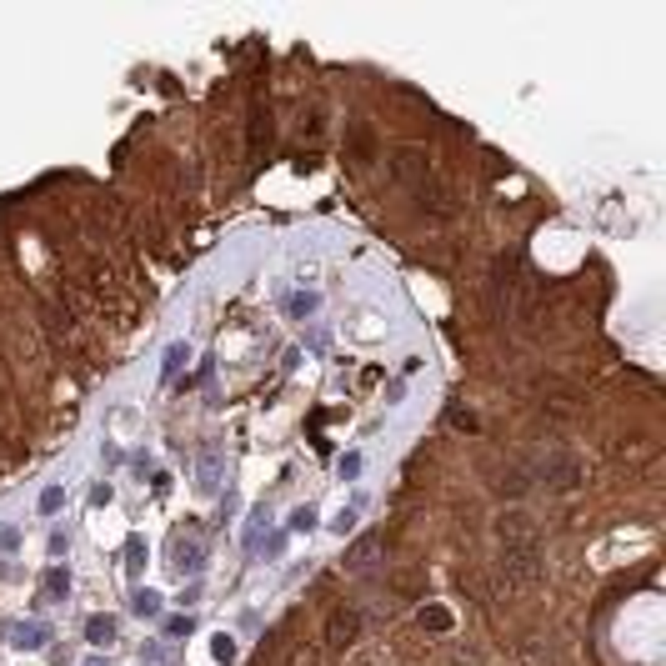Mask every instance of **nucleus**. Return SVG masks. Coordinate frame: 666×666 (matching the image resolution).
I'll return each instance as SVG.
<instances>
[{
  "instance_id": "10",
  "label": "nucleus",
  "mask_w": 666,
  "mask_h": 666,
  "mask_svg": "<svg viewBox=\"0 0 666 666\" xmlns=\"http://www.w3.org/2000/svg\"><path fill=\"white\" fill-rule=\"evenodd\" d=\"M261 145H271V116L255 111L251 116V156H261Z\"/></svg>"
},
{
  "instance_id": "18",
  "label": "nucleus",
  "mask_w": 666,
  "mask_h": 666,
  "mask_svg": "<svg viewBox=\"0 0 666 666\" xmlns=\"http://www.w3.org/2000/svg\"><path fill=\"white\" fill-rule=\"evenodd\" d=\"M210 651H216V661H235V641H231V636H216V641H210Z\"/></svg>"
},
{
  "instance_id": "22",
  "label": "nucleus",
  "mask_w": 666,
  "mask_h": 666,
  "mask_svg": "<svg viewBox=\"0 0 666 666\" xmlns=\"http://www.w3.org/2000/svg\"><path fill=\"white\" fill-rule=\"evenodd\" d=\"M336 466H341V476H356V471H361V456H356V451H351V456H341Z\"/></svg>"
},
{
  "instance_id": "16",
  "label": "nucleus",
  "mask_w": 666,
  "mask_h": 666,
  "mask_svg": "<svg viewBox=\"0 0 666 666\" xmlns=\"http://www.w3.org/2000/svg\"><path fill=\"white\" fill-rule=\"evenodd\" d=\"M196 631V616H170L165 621V636H190Z\"/></svg>"
},
{
  "instance_id": "2",
  "label": "nucleus",
  "mask_w": 666,
  "mask_h": 666,
  "mask_svg": "<svg viewBox=\"0 0 666 666\" xmlns=\"http://www.w3.org/2000/svg\"><path fill=\"white\" fill-rule=\"evenodd\" d=\"M396 181L401 186H411L421 201H431L436 210H446V190L436 186V176H431V161L421 156V150H401L396 156Z\"/></svg>"
},
{
  "instance_id": "15",
  "label": "nucleus",
  "mask_w": 666,
  "mask_h": 666,
  "mask_svg": "<svg viewBox=\"0 0 666 666\" xmlns=\"http://www.w3.org/2000/svg\"><path fill=\"white\" fill-rule=\"evenodd\" d=\"M60 506H66V491H60V486H46V491H40V511H46V516H55Z\"/></svg>"
},
{
  "instance_id": "3",
  "label": "nucleus",
  "mask_w": 666,
  "mask_h": 666,
  "mask_svg": "<svg viewBox=\"0 0 666 666\" xmlns=\"http://www.w3.org/2000/svg\"><path fill=\"white\" fill-rule=\"evenodd\" d=\"M536 476L551 491H571V486H582L586 466H582V456H571V451H546V456L536 461Z\"/></svg>"
},
{
  "instance_id": "13",
  "label": "nucleus",
  "mask_w": 666,
  "mask_h": 666,
  "mask_svg": "<svg viewBox=\"0 0 666 666\" xmlns=\"http://www.w3.org/2000/svg\"><path fill=\"white\" fill-rule=\"evenodd\" d=\"M421 627H426V631H446V627H451V611H446V606H426V611H421Z\"/></svg>"
},
{
  "instance_id": "11",
  "label": "nucleus",
  "mask_w": 666,
  "mask_h": 666,
  "mask_svg": "<svg viewBox=\"0 0 666 666\" xmlns=\"http://www.w3.org/2000/svg\"><path fill=\"white\" fill-rule=\"evenodd\" d=\"M116 636V621L111 616H91L85 621V641H96V647H105V641Z\"/></svg>"
},
{
  "instance_id": "6",
  "label": "nucleus",
  "mask_w": 666,
  "mask_h": 666,
  "mask_svg": "<svg viewBox=\"0 0 666 666\" xmlns=\"http://www.w3.org/2000/svg\"><path fill=\"white\" fill-rule=\"evenodd\" d=\"M376 556H381V536L371 531V536H361V541L346 551V571H371Z\"/></svg>"
},
{
  "instance_id": "7",
  "label": "nucleus",
  "mask_w": 666,
  "mask_h": 666,
  "mask_svg": "<svg viewBox=\"0 0 666 666\" xmlns=\"http://www.w3.org/2000/svg\"><path fill=\"white\" fill-rule=\"evenodd\" d=\"M216 486H221V451L206 446L201 451V491H216Z\"/></svg>"
},
{
  "instance_id": "8",
  "label": "nucleus",
  "mask_w": 666,
  "mask_h": 666,
  "mask_svg": "<svg viewBox=\"0 0 666 666\" xmlns=\"http://www.w3.org/2000/svg\"><path fill=\"white\" fill-rule=\"evenodd\" d=\"M66 596H71V576L60 571V566L46 571V582H40V601H66Z\"/></svg>"
},
{
  "instance_id": "14",
  "label": "nucleus",
  "mask_w": 666,
  "mask_h": 666,
  "mask_svg": "<svg viewBox=\"0 0 666 666\" xmlns=\"http://www.w3.org/2000/svg\"><path fill=\"white\" fill-rule=\"evenodd\" d=\"M501 491H511V496H521V491L531 486V476H526V471H501V481H496Z\"/></svg>"
},
{
  "instance_id": "20",
  "label": "nucleus",
  "mask_w": 666,
  "mask_h": 666,
  "mask_svg": "<svg viewBox=\"0 0 666 666\" xmlns=\"http://www.w3.org/2000/svg\"><path fill=\"white\" fill-rule=\"evenodd\" d=\"M331 526H336V531H341V536H346V531H351V526H356V506H346V511H341V516H336V521H331Z\"/></svg>"
},
{
  "instance_id": "1",
  "label": "nucleus",
  "mask_w": 666,
  "mask_h": 666,
  "mask_svg": "<svg viewBox=\"0 0 666 666\" xmlns=\"http://www.w3.org/2000/svg\"><path fill=\"white\" fill-rule=\"evenodd\" d=\"M496 546H501V576L506 586H536L541 582V531H536V521L526 516V511H506V516L496 521Z\"/></svg>"
},
{
  "instance_id": "21",
  "label": "nucleus",
  "mask_w": 666,
  "mask_h": 666,
  "mask_svg": "<svg viewBox=\"0 0 666 666\" xmlns=\"http://www.w3.org/2000/svg\"><path fill=\"white\" fill-rule=\"evenodd\" d=\"M296 666H321V651H316V647H300V651H296Z\"/></svg>"
},
{
  "instance_id": "12",
  "label": "nucleus",
  "mask_w": 666,
  "mask_h": 666,
  "mask_svg": "<svg viewBox=\"0 0 666 666\" xmlns=\"http://www.w3.org/2000/svg\"><path fill=\"white\" fill-rule=\"evenodd\" d=\"M131 611H136V616H161V596L150 591V586L136 591V596H131Z\"/></svg>"
},
{
  "instance_id": "5",
  "label": "nucleus",
  "mask_w": 666,
  "mask_h": 666,
  "mask_svg": "<svg viewBox=\"0 0 666 666\" xmlns=\"http://www.w3.org/2000/svg\"><path fill=\"white\" fill-rule=\"evenodd\" d=\"M356 636H361V611H356V606H336L331 621H326V641H331L336 651H346Z\"/></svg>"
},
{
  "instance_id": "17",
  "label": "nucleus",
  "mask_w": 666,
  "mask_h": 666,
  "mask_svg": "<svg viewBox=\"0 0 666 666\" xmlns=\"http://www.w3.org/2000/svg\"><path fill=\"white\" fill-rule=\"evenodd\" d=\"M181 361H190V351H186V346H170V351H165V376H176Z\"/></svg>"
},
{
  "instance_id": "19",
  "label": "nucleus",
  "mask_w": 666,
  "mask_h": 666,
  "mask_svg": "<svg viewBox=\"0 0 666 666\" xmlns=\"http://www.w3.org/2000/svg\"><path fill=\"white\" fill-rule=\"evenodd\" d=\"M291 526H296V531H311V526H316V511H311V506H300L296 516H291Z\"/></svg>"
},
{
  "instance_id": "23",
  "label": "nucleus",
  "mask_w": 666,
  "mask_h": 666,
  "mask_svg": "<svg viewBox=\"0 0 666 666\" xmlns=\"http://www.w3.org/2000/svg\"><path fill=\"white\" fill-rule=\"evenodd\" d=\"M85 666H105V661H100V656H91V661H85Z\"/></svg>"
},
{
  "instance_id": "4",
  "label": "nucleus",
  "mask_w": 666,
  "mask_h": 666,
  "mask_svg": "<svg viewBox=\"0 0 666 666\" xmlns=\"http://www.w3.org/2000/svg\"><path fill=\"white\" fill-rule=\"evenodd\" d=\"M170 561H176V571L186 576H196L201 571V561H206V536H201V526H190V531H176V541H170Z\"/></svg>"
},
{
  "instance_id": "9",
  "label": "nucleus",
  "mask_w": 666,
  "mask_h": 666,
  "mask_svg": "<svg viewBox=\"0 0 666 666\" xmlns=\"http://www.w3.org/2000/svg\"><path fill=\"white\" fill-rule=\"evenodd\" d=\"M15 647H20V651H40V647H46V627H40V621L15 627Z\"/></svg>"
}]
</instances>
